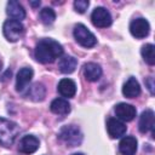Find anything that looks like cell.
I'll list each match as a JSON object with an SVG mask.
<instances>
[{
	"instance_id": "cell-15",
	"label": "cell",
	"mask_w": 155,
	"mask_h": 155,
	"mask_svg": "<svg viewBox=\"0 0 155 155\" xmlns=\"http://www.w3.org/2000/svg\"><path fill=\"white\" fill-rule=\"evenodd\" d=\"M57 90H58V92L62 97L71 98L76 93V84L74 82V80H71L69 78H65V79H62L58 82Z\"/></svg>"
},
{
	"instance_id": "cell-13",
	"label": "cell",
	"mask_w": 155,
	"mask_h": 155,
	"mask_svg": "<svg viewBox=\"0 0 155 155\" xmlns=\"http://www.w3.org/2000/svg\"><path fill=\"white\" fill-rule=\"evenodd\" d=\"M137 147L138 143L133 136H126L119 143V150L122 155H136Z\"/></svg>"
},
{
	"instance_id": "cell-28",
	"label": "cell",
	"mask_w": 155,
	"mask_h": 155,
	"mask_svg": "<svg viewBox=\"0 0 155 155\" xmlns=\"http://www.w3.org/2000/svg\"><path fill=\"white\" fill-rule=\"evenodd\" d=\"M1 67H2V61L0 59V70H1Z\"/></svg>"
},
{
	"instance_id": "cell-17",
	"label": "cell",
	"mask_w": 155,
	"mask_h": 155,
	"mask_svg": "<svg viewBox=\"0 0 155 155\" xmlns=\"http://www.w3.org/2000/svg\"><path fill=\"white\" fill-rule=\"evenodd\" d=\"M139 131L142 133L153 131L154 128V111L151 109H147L142 113L139 116V122H138Z\"/></svg>"
},
{
	"instance_id": "cell-24",
	"label": "cell",
	"mask_w": 155,
	"mask_h": 155,
	"mask_svg": "<svg viewBox=\"0 0 155 155\" xmlns=\"http://www.w3.org/2000/svg\"><path fill=\"white\" fill-rule=\"evenodd\" d=\"M153 78L151 76H149L147 80H145V85L148 86V88H149V91H150V93L151 94H154V84H153Z\"/></svg>"
},
{
	"instance_id": "cell-7",
	"label": "cell",
	"mask_w": 155,
	"mask_h": 155,
	"mask_svg": "<svg viewBox=\"0 0 155 155\" xmlns=\"http://www.w3.org/2000/svg\"><path fill=\"white\" fill-rule=\"evenodd\" d=\"M130 33L136 39H143V38L149 35V33H150V24L143 17L134 18L130 23Z\"/></svg>"
},
{
	"instance_id": "cell-1",
	"label": "cell",
	"mask_w": 155,
	"mask_h": 155,
	"mask_svg": "<svg viewBox=\"0 0 155 155\" xmlns=\"http://www.w3.org/2000/svg\"><path fill=\"white\" fill-rule=\"evenodd\" d=\"M62 54H63V46L58 41L47 38L39 40L34 50L35 59L42 64L52 63Z\"/></svg>"
},
{
	"instance_id": "cell-12",
	"label": "cell",
	"mask_w": 155,
	"mask_h": 155,
	"mask_svg": "<svg viewBox=\"0 0 155 155\" xmlns=\"http://www.w3.org/2000/svg\"><path fill=\"white\" fill-rule=\"evenodd\" d=\"M122 94L127 98H136L140 94V85L138 80L133 76H130L122 86Z\"/></svg>"
},
{
	"instance_id": "cell-21",
	"label": "cell",
	"mask_w": 155,
	"mask_h": 155,
	"mask_svg": "<svg viewBox=\"0 0 155 155\" xmlns=\"http://www.w3.org/2000/svg\"><path fill=\"white\" fill-rule=\"evenodd\" d=\"M154 45L153 44H145L142 46L140 53L143 59L149 64V65H154L155 64V54H154Z\"/></svg>"
},
{
	"instance_id": "cell-2",
	"label": "cell",
	"mask_w": 155,
	"mask_h": 155,
	"mask_svg": "<svg viewBox=\"0 0 155 155\" xmlns=\"http://www.w3.org/2000/svg\"><path fill=\"white\" fill-rule=\"evenodd\" d=\"M19 131V126L16 122L0 117V145L5 148L11 147L15 143Z\"/></svg>"
},
{
	"instance_id": "cell-23",
	"label": "cell",
	"mask_w": 155,
	"mask_h": 155,
	"mask_svg": "<svg viewBox=\"0 0 155 155\" xmlns=\"http://www.w3.org/2000/svg\"><path fill=\"white\" fill-rule=\"evenodd\" d=\"M88 6H90V1L88 0H75L74 1V8L79 13H84L87 10Z\"/></svg>"
},
{
	"instance_id": "cell-5",
	"label": "cell",
	"mask_w": 155,
	"mask_h": 155,
	"mask_svg": "<svg viewBox=\"0 0 155 155\" xmlns=\"http://www.w3.org/2000/svg\"><path fill=\"white\" fill-rule=\"evenodd\" d=\"M73 35H74V39L76 40L78 44H80L81 46L84 47H93L96 44H97V39L96 36L88 30V28L81 23L76 24L73 29Z\"/></svg>"
},
{
	"instance_id": "cell-6",
	"label": "cell",
	"mask_w": 155,
	"mask_h": 155,
	"mask_svg": "<svg viewBox=\"0 0 155 155\" xmlns=\"http://www.w3.org/2000/svg\"><path fill=\"white\" fill-rule=\"evenodd\" d=\"M91 21L92 24L97 28H107L110 27L113 23V17L110 12L105 7H96L91 13Z\"/></svg>"
},
{
	"instance_id": "cell-20",
	"label": "cell",
	"mask_w": 155,
	"mask_h": 155,
	"mask_svg": "<svg viewBox=\"0 0 155 155\" xmlns=\"http://www.w3.org/2000/svg\"><path fill=\"white\" fill-rule=\"evenodd\" d=\"M78 65V59L71 56H63L58 61V68L63 74H71Z\"/></svg>"
},
{
	"instance_id": "cell-4",
	"label": "cell",
	"mask_w": 155,
	"mask_h": 155,
	"mask_svg": "<svg viewBox=\"0 0 155 155\" xmlns=\"http://www.w3.org/2000/svg\"><path fill=\"white\" fill-rule=\"evenodd\" d=\"M24 25L16 19H7L2 25V33L7 41L16 42L24 35Z\"/></svg>"
},
{
	"instance_id": "cell-25",
	"label": "cell",
	"mask_w": 155,
	"mask_h": 155,
	"mask_svg": "<svg viewBox=\"0 0 155 155\" xmlns=\"http://www.w3.org/2000/svg\"><path fill=\"white\" fill-rule=\"evenodd\" d=\"M10 76H11V69H7V70H6V73L1 76V81H2V82H5L6 80H8V78H10Z\"/></svg>"
},
{
	"instance_id": "cell-8",
	"label": "cell",
	"mask_w": 155,
	"mask_h": 155,
	"mask_svg": "<svg viewBox=\"0 0 155 155\" xmlns=\"http://www.w3.org/2000/svg\"><path fill=\"white\" fill-rule=\"evenodd\" d=\"M34 75V70L29 67H23L18 70L17 76H16V91L19 93L25 92V90H28V85L31 81Z\"/></svg>"
},
{
	"instance_id": "cell-14",
	"label": "cell",
	"mask_w": 155,
	"mask_h": 155,
	"mask_svg": "<svg viewBox=\"0 0 155 155\" xmlns=\"http://www.w3.org/2000/svg\"><path fill=\"white\" fill-rule=\"evenodd\" d=\"M6 13L7 16H10L12 19L19 21L25 18V10L24 7L16 0H10L6 5Z\"/></svg>"
},
{
	"instance_id": "cell-10",
	"label": "cell",
	"mask_w": 155,
	"mask_h": 155,
	"mask_svg": "<svg viewBox=\"0 0 155 155\" xmlns=\"http://www.w3.org/2000/svg\"><path fill=\"white\" fill-rule=\"evenodd\" d=\"M39 145H40L39 138H36V137L33 136V134H27V136H24V137L19 140L18 150H19L22 154L29 155V154L35 153V151L39 149Z\"/></svg>"
},
{
	"instance_id": "cell-18",
	"label": "cell",
	"mask_w": 155,
	"mask_h": 155,
	"mask_svg": "<svg viewBox=\"0 0 155 155\" xmlns=\"http://www.w3.org/2000/svg\"><path fill=\"white\" fill-rule=\"evenodd\" d=\"M24 96L27 98L34 101V102H41V101H44V98L46 96V88H45V86L42 84L35 82V84H33L27 90V92L24 93Z\"/></svg>"
},
{
	"instance_id": "cell-9",
	"label": "cell",
	"mask_w": 155,
	"mask_h": 155,
	"mask_svg": "<svg viewBox=\"0 0 155 155\" xmlns=\"http://www.w3.org/2000/svg\"><path fill=\"white\" fill-rule=\"evenodd\" d=\"M114 111H115L116 119H119L120 121H126V122L132 121L137 114V109L132 104H128V103L116 104L114 108Z\"/></svg>"
},
{
	"instance_id": "cell-3",
	"label": "cell",
	"mask_w": 155,
	"mask_h": 155,
	"mask_svg": "<svg viewBox=\"0 0 155 155\" xmlns=\"http://www.w3.org/2000/svg\"><path fill=\"white\" fill-rule=\"evenodd\" d=\"M58 138L68 147H76L81 144L84 134L76 125H65L59 130Z\"/></svg>"
},
{
	"instance_id": "cell-11",
	"label": "cell",
	"mask_w": 155,
	"mask_h": 155,
	"mask_svg": "<svg viewBox=\"0 0 155 155\" xmlns=\"http://www.w3.org/2000/svg\"><path fill=\"white\" fill-rule=\"evenodd\" d=\"M126 125L116 117H109L107 121V131L110 138H120L126 133Z\"/></svg>"
},
{
	"instance_id": "cell-16",
	"label": "cell",
	"mask_w": 155,
	"mask_h": 155,
	"mask_svg": "<svg viewBox=\"0 0 155 155\" xmlns=\"http://www.w3.org/2000/svg\"><path fill=\"white\" fill-rule=\"evenodd\" d=\"M82 73H84V76L88 80V81H98L102 76V68L99 64L97 63H93V62H88L86 64H84V68H82Z\"/></svg>"
},
{
	"instance_id": "cell-19",
	"label": "cell",
	"mask_w": 155,
	"mask_h": 155,
	"mask_svg": "<svg viewBox=\"0 0 155 155\" xmlns=\"http://www.w3.org/2000/svg\"><path fill=\"white\" fill-rule=\"evenodd\" d=\"M50 109L52 113H54L57 115H65V114L70 113L71 107H70V103L65 98H56L51 102Z\"/></svg>"
},
{
	"instance_id": "cell-26",
	"label": "cell",
	"mask_w": 155,
	"mask_h": 155,
	"mask_svg": "<svg viewBox=\"0 0 155 155\" xmlns=\"http://www.w3.org/2000/svg\"><path fill=\"white\" fill-rule=\"evenodd\" d=\"M30 5H31L33 7H36V6L40 5V1H30Z\"/></svg>"
},
{
	"instance_id": "cell-27",
	"label": "cell",
	"mask_w": 155,
	"mask_h": 155,
	"mask_svg": "<svg viewBox=\"0 0 155 155\" xmlns=\"http://www.w3.org/2000/svg\"><path fill=\"white\" fill-rule=\"evenodd\" d=\"M71 155H85V154H82V153H75V154H71Z\"/></svg>"
},
{
	"instance_id": "cell-22",
	"label": "cell",
	"mask_w": 155,
	"mask_h": 155,
	"mask_svg": "<svg viewBox=\"0 0 155 155\" xmlns=\"http://www.w3.org/2000/svg\"><path fill=\"white\" fill-rule=\"evenodd\" d=\"M40 19L45 25H50L56 19V12L51 7H44L40 11Z\"/></svg>"
}]
</instances>
